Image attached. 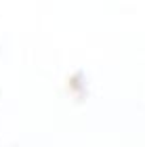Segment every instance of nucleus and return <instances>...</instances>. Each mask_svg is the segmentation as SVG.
<instances>
[]
</instances>
